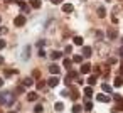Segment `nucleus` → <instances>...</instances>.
I'll use <instances>...</instances> for the list:
<instances>
[{
	"label": "nucleus",
	"instance_id": "obj_1",
	"mask_svg": "<svg viewBox=\"0 0 123 113\" xmlns=\"http://www.w3.org/2000/svg\"><path fill=\"white\" fill-rule=\"evenodd\" d=\"M14 101H15L14 93H10V91H2L0 93V103H2L4 106H12Z\"/></svg>",
	"mask_w": 123,
	"mask_h": 113
},
{
	"label": "nucleus",
	"instance_id": "obj_2",
	"mask_svg": "<svg viewBox=\"0 0 123 113\" xmlns=\"http://www.w3.org/2000/svg\"><path fill=\"white\" fill-rule=\"evenodd\" d=\"M106 36H108V39H110V41L116 39V37H118V29H116V27H110V29L106 31Z\"/></svg>",
	"mask_w": 123,
	"mask_h": 113
},
{
	"label": "nucleus",
	"instance_id": "obj_3",
	"mask_svg": "<svg viewBox=\"0 0 123 113\" xmlns=\"http://www.w3.org/2000/svg\"><path fill=\"white\" fill-rule=\"evenodd\" d=\"M57 84H59V78L56 74H52V78H49V81H47V86L49 88H56Z\"/></svg>",
	"mask_w": 123,
	"mask_h": 113
},
{
	"label": "nucleus",
	"instance_id": "obj_4",
	"mask_svg": "<svg viewBox=\"0 0 123 113\" xmlns=\"http://www.w3.org/2000/svg\"><path fill=\"white\" fill-rule=\"evenodd\" d=\"M14 24H15L17 27H22V25H25V17H24V15H17V17L14 19Z\"/></svg>",
	"mask_w": 123,
	"mask_h": 113
},
{
	"label": "nucleus",
	"instance_id": "obj_5",
	"mask_svg": "<svg viewBox=\"0 0 123 113\" xmlns=\"http://www.w3.org/2000/svg\"><path fill=\"white\" fill-rule=\"evenodd\" d=\"M91 54H93V49H91L89 46H84V47H83V56H84V57H91Z\"/></svg>",
	"mask_w": 123,
	"mask_h": 113
},
{
	"label": "nucleus",
	"instance_id": "obj_6",
	"mask_svg": "<svg viewBox=\"0 0 123 113\" xmlns=\"http://www.w3.org/2000/svg\"><path fill=\"white\" fill-rule=\"evenodd\" d=\"M81 73H83V74H88V73H91V64H88V63L81 64Z\"/></svg>",
	"mask_w": 123,
	"mask_h": 113
},
{
	"label": "nucleus",
	"instance_id": "obj_7",
	"mask_svg": "<svg viewBox=\"0 0 123 113\" xmlns=\"http://www.w3.org/2000/svg\"><path fill=\"white\" fill-rule=\"evenodd\" d=\"M49 71H51V74H56V76H57L59 71H61V68H59L57 64H51V66H49Z\"/></svg>",
	"mask_w": 123,
	"mask_h": 113
},
{
	"label": "nucleus",
	"instance_id": "obj_8",
	"mask_svg": "<svg viewBox=\"0 0 123 113\" xmlns=\"http://www.w3.org/2000/svg\"><path fill=\"white\" fill-rule=\"evenodd\" d=\"M73 10H74V7H73L71 4H64V5H62V12H64V14H71Z\"/></svg>",
	"mask_w": 123,
	"mask_h": 113
},
{
	"label": "nucleus",
	"instance_id": "obj_9",
	"mask_svg": "<svg viewBox=\"0 0 123 113\" xmlns=\"http://www.w3.org/2000/svg\"><path fill=\"white\" fill-rule=\"evenodd\" d=\"M61 57H62V52H57V51L51 52V59H52V61H57V59H61Z\"/></svg>",
	"mask_w": 123,
	"mask_h": 113
},
{
	"label": "nucleus",
	"instance_id": "obj_10",
	"mask_svg": "<svg viewBox=\"0 0 123 113\" xmlns=\"http://www.w3.org/2000/svg\"><path fill=\"white\" fill-rule=\"evenodd\" d=\"M96 100L101 101V103H106V101H110V96H106V94H96Z\"/></svg>",
	"mask_w": 123,
	"mask_h": 113
},
{
	"label": "nucleus",
	"instance_id": "obj_11",
	"mask_svg": "<svg viewBox=\"0 0 123 113\" xmlns=\"http://www.w3.org/2000/svg\"><path fill=\"white\" fill-rule=\"evenodd\" d=\"M101 88H103V91H105V93H108V94H110V93H113V88H111L108 83H103V86H101Z\"/></svg>",
	"mask_w": 123,
	"mask_h": 113
},
{
	"label": "nucleus",
	"instance_id": "obj_12",
	"mask_svg": "<svg viewBox=\"0 0 123 113\" xmlns=\"http://www.w3.org/2000/svg\"><path fill=\"white\" fill-rule=\"evenodd\" d=\"M84 96H86V98H91V96H93V88H91V86H86V88H84Z\"/></svg>",
	"mask_w": 123,
	"mask_h": 113
},
{
	"label": "nucleus",
	"instance_id": "obj_13",
	"mask_svg": "<svg viewBox=\"0 0 123 113\" xmlns=\"http://www.w3.org/2000/svg\"><path fill=\"white\" fill-rule=\"evenodd\" d=\"M29 4L32 9H39L41 7V0H29Z\"/></svg>",
	"mask_w": 123,
	"mask_h": 113
},
{
	"label": "nucleus",
	"instance_id": "obj_14",
	"mask_svg": "<svg viewBox=\"0 0 123 113\" xmlns=\"http://www.w3.org/2000/svg\"><path fill=\"white\" fill-rule=\"evenodd\" d=\"M29 56H31V47H29V46H25V47H24V54H22V59H27Z\"/></svg>",
	"mask_w": 123,
	"mask_h": 113
},
{
	"label": "nucleus",
	"instance_id": "obj_15",
	"mask_svg": "<svg viewBox=\"0 0 123 113\" xmlns=\"http://www.w3.org/2000/svg\"><path fill=\"white\" fill-rule=\"evenodd\" d=\"M32 84H34V79L32 78H25L22 81V86H32Z\"/></svg>",
	"mask_w": 123,
	"mask_h": 113
},
{
	"label": "nucleus",
	"instance_id": "obj_16",
	"mask_svg": "<svg viewBox=\"0 0 123 113\" xmlns=\"http://www.w3.org/2000/svg\"><path fill=\"white\" fill-rule=\"evenodd\" d=\"M98 17H99V19L106 17V10H105V7H99V9H98Z\"/></svg>",
	"mask_w": 123,
	"mask_h": 113
},
{
	"label": "nucleus",
	"instance_id": "obj_17",
	"mask_svg": "<svg viewBox=\"0 0 123 113\" xmlns=\"http://www.w3.org/2000/svg\"><path fill=\"white\" fill-rule=\"evenodd\" d=\"M73 63H78V64H81V63H83V56H81V54H76V56H73Z\"/></svg>",
	"mask_w": 123,
	"mask_h": 113
},
{
	"label": "nucleus",
	"instance_id": "obj_18",
	"mask_svg": "<svg viewBox=\"0 0 123 113\" xmlns=\"http://www.w3.org/2000/svg\"><path fill=\"white\" fill-rule=\"evenodd\" d=\"M37 98H39L37 93H29V94H27V100H29V101H36Z\"/></svg>",
	"mask_w": 123,
	"mask_h": 113
},
{
	"label": "nucleus",
	"instance_id": "obj_19",
	"mask_svg": "<svg viewBox=\"0 0 123 113\" xmlns=\"http://www.w3.org/2000/svg\"><path fill=\"white\" fill-rule=\"evenodd\" d=\"M62 64L68 68V69H71V64H73V59H68V57H64V61H62Z\"/></svg>",
	"mask_w": 123,
	"mask_h": 113
},
{
	"label": "nucleus",
	"instance_id": "obj_20",
	"mask_svg": "<svg viewBox=\"0 0 123 113\" xmlns=\"http://www.w3.org/2000/svg\"><path fill=\"white\" fill-rule=\"evenodd\" d=\"M113 84H115V88H120V86L123 84V79H121V78H115V81H113Z\"/></svg>",
	"mask_w": 123,
	"mask_h": 113
},
{
	"label": "nucleus",
	"instance_id": "obj_21",
	"mask_svg": "<svg viewBox=\"0 0 123 113\" xmlns=\"http://www.w3.org/2000/svg\"><path fill=\"white\" fill-rule=\"evenodd\" d=\"M69 96H71V100H74V101H76V100H78V98H79V91H76V89H73V91H71V94H69Z\"/></svg>",
	"mask_w": 123,
	"mask_h": 113
},
{
	"label": "nucleus",
	"instance_id": "obj_22",
	"mask_svg": "<svg viewBox=\"0 0 123 113\" xmlns=\"http://www.w3.org/2000/svg\"><path fill=\"white\" fill-rule=\"evenodd\" d=\"M83 108H84V110H86V111H91V110H93V103H91V101H86V103H84V106H83Z\"/></svg>",
	"mask_w": 123,
	"mask_h": 113
},
{
	"label": "nucleus",
	"instance_id": "obj_23",
	"mask_svg": "<svg viewBox=\"0 0 123 113\" xmlns=\"http://www.w3.org/2000/svg\"><path fill=\"white\" fill-rule=\"evenodd\" d=\"M81 111H83V106L81 105H74L73 106V113H81Z\"/></svg>",
	"mask_w": 123,
	"mask_h": 113
},
{
	"label": "nucleus",
	"instance_id": "obj_24",
	"mask_svg": "<svg viewBox=\"0 0 123 113\" xmlns=\"http://www.w3.org/2000/svg\"><path fill=\"white\" fill-rule=\"evenodd\" d=\"M74 44H76V46H83V37L76 36V37H74Z\"/></svg>",
	"mask_w": 123,
	"mask_h": 113
},
{
	"label": "nucleus",
	"instance_id": "obj_25",
	"mask_svg": "<svg viewBox=\"0 0 123 113\" xmlns=\"http://www.w3.org/2000/svg\"><path fill=\"white\" fill-rule=\"evenodd\" d=\"M88 84H89V86L96 84V76H89V78H88Z\"/></svg>",
	"mask_w": 123,
	"mask_h": 113
},
{
	"label": "nucleus",
	"instance_id": "obj_26",
	"mask_svg": "<svg viewBox=\"0 0 123 113\" xmlns=\"http://www.w3.org/2000/svg\"><path fill=\"white\" fill-rule=\"evenodd\" d=\"M54 108H56V110H57V111H62V110H64V105H62V103H61V101H57V103H56V105H54Z\"/></svg>",
	"mask_w": 123,
	"mask_h": 113
},
{
	"label": "nucleus",
	"instance_id": "obj_27",
	"mask_svg": "<svg viewBox=\"0 0 123 113\" xmlns=\"http://www.w3.org/2000/svg\"><path fill=\"white\" fill-rule=\"evenodd\" d=\"M19 7H20L22 10H27V4H25V2H22V0L19 2Z\"/></svg>",
	"mask_w": 123,
	"mask_h": 113
},
{
	"label": "nucleus",
	"instance_id": "obj_28",
	"mask_svg": "<svg viewBox=\"0 0 123 113\" xmlns=\"http://www.w3.org/2000/svg\"><path fill=\"white\" fill-rule=\"evenodd\" d=\"M64 52H66V54H71V52H73V46H66V47H64Z\"/></svg>",
	"mask_w": 123,
	"mask_h": 113
},
{
	"label": "nucleus",
	"instance_id": "obj_29",
	"mask_svg": "<svg viewBox=\"0 0 123 113\" xmlns=\"http://www.w3.org/2000/svg\"><path fill=\"white\" fill-rule=\"evenodd\" d=\"M96 39H98V41L103 39V32H101V31H96Z\"/></svg>",
	"mask_w": 123,
	"mask_h": 113
},
{
	"label": "nucleus",
	"instance_id": "obj_30",
	"mask_svg": "<svg viewBox=\"0 0 123 113\" xmlns=\"http://www.w3.org/2000/svg\"><path fill=\"white\" fill-rule=\"evenodd\" d=\"M9 31H7V27H0V36H5Z\"/></svg>",
	"mask_w": 123,
	"mask_h": 113
},
{
	"label": "nucleus",
	"instance_id": "obj_31",
	"mask_svg": "<svg viewBox=\"0 0 123 113\" xmlns=\"http://www.w3.org/2000/svg\"><path fill=\"white\" fill-rule=\"evenodd\" d=\"M5 46H7V44H5V41H4V39H0V49H4Z\"/></svg>",
	"mask_w": 123,
	"mask_h": 113
},
{
	"label": "nucleus",
	"instance_id": "obj_32",
	"mask_svg": "<svg viewBox=\"0 0 123 113\" xmlns=\"http://www.w3.org/2000/svg\"><path fill=\"white\" fill-rule=\"evenodd\" d=\"M39 56L44 57V56H46V51H44V49H39Z\"/></svg>",
	"mask_w": 123,
	"mask_h": 113
},
{
	"label": "nucleus",
	"instance_id": "obj_33",
	"mask_svg": "<svg viewBox=\"0 0 123 113\" xmlns=\"http://www.w3.org/2000/svg\"><path fill=\"white\" fill-rule=\"evenodd\" d=\"M14 73H15L14 69H7V71H5V74H7V76H10V74H14Z\"/></svg>",
	"mask_w": 123,
	"mask_h": 113
},
{
	"label": "nucleus",
	"instance_id": "obj_34",
	"mask_svg": "<svg viewBox=\"0 0 123 113\" xmlns=\"http://www.w3.org/2000/svg\"><path fill=\"white\" fill-rule=\"evenodd\" d=\"M113 98H115V101H121V96L120 94H113Z\"/></svg>",
	"mask_w": 123,
	"mask_h": 113
},
{
	"label": "nucleus",
	"instance_id": "obj_35",
	"mask_svg": "<svg viewBox=\"0 0 123 113\" xmlns=\"http://www.w3.org/2000/svg\"><path fill=\"white\" fill-rule=\"evenodd\" d=\"M34 111H36V113H41V111H42V106H41V105H39V106H36V110H34Z\"/></svg>",
	"mask_w": 123,
	"mask_h": 113
},
{
	"label": "nucleus",
	"instance_id": "obj_36",
	"mask_svg": "<svg viewBox=\"0 0 123 113\" xmlns=\"http://www.w3.org/2000/svg\"><path fill=\"white\" fill-rule=\"evenodd\" d=\"M51 2H52L54 5H59V4H62V0H51Z\"/></svg>",
	"mask_w": 123,
	"mask_h": 113
},
{
	"label": "nucleus",
	"instance_id": "obj_37",
	"mask_svg": "<svg viewBox=\"0 0 123 113\" xmlns=\"http://www.w3.org/2000/svg\"><path fill=\"white\" fill-rule=\"evenodd\" d=\"M37 88H39V89H42V88H44V83H42V81H39V83H37Z\"/></svg>",
	"mask_w": 123,
	"mask_h": 113
},
{
	"label": "nucleus",
	"instance_id": "obj_38",
	"mask_svg": "<svg viewBox=\"0 0 123 113\" xmlns=\"http://www.w3.org/2000/svg\"><path fill=\"white\" fill-rule=\"evenodd\" d=\"M116 63V57H110V64H115Z\"/></svg>",
	"mask_w": 123,
	"mask_h": 113
},
{
	"label": "nucleus",
	"instance_id": "obj_39",
	"mask_svg": "<svg viewBox=\"0 0 123 113\" xmlns=\"http://www.w3.org/2000/svg\"><path fill=\"white\" fill-rule=\"evenodd\" d=\"M120 74H123V64L120 66Z\"/></svg>",
	"mask_w": 123,
	"mask_h": 113
},
{
	"label": "nucleus",
	"instance_id": "obj_40",
	"mask_svg": "<svg viewBox=\"0 0 123 113\" xmlns=\"http://www.w3.org/2000/svg\"><path fill=\"white\" fill-rule=\"evenodd\" d=\"M116 108H118V110H123V101H121V105H120V106H116Z\"/></svg>",
	"mask_w": 123,
	"mask_h": 113
},
{
	"label": "nucleus",
	"instance_id": "obj_41",
	"mask_svg": "<svg viewBox=\"0 0 123 113\" xmlns=\"http://www.w3.org/2000/svg\"><path fill=\"white\" fill-rule=\"evenodd\" d=\"M2 86H4V79H2V78H0V88H2Z\"/></svg>",
	"mask_w": 123,
	"mask_h": 113
},
{
	"label": "nucleus",
	"instance_id": "obj_42",
	"mask_svg": "<svg viewBox=\"0 0 123 113\" xmlns=\"http://www.w3.org/2000/svg\"><path fill=\"white\" fill-rule=\"evenodd\" d=\"M7 2H9V4H14V2H17V0H7Z\"/></svg>",
	"mask_w": 123,
	"mask_h": 113
},
{
	"label": "nucleus",
	"instance_id": "obj_43",
	"mask_svg": "<svg viewBox=\"0 0 123 113\" xmlns=\"http://www.w3.org/2000/svg\"><path fill=\"white\" fill-rule=\"evenodd\" d=\"M0 64H4V57L2 56H0Z\"/></svg>",
	"mask_w": 123,
	"mask_h": 113
},
{
	"label": "nucleus",
	"instance_id": "obj_44",
	"mask_svg": "<svg viewBox=\"0 0 123 113\" xmlns=\"http://www.w3.org/2000/svg\"><path fill=\"white\" fill-rule=\"evenodd\" d=\"M9 113H17V111H9Z\"/></svg>",
	"mask_w": 123,
	"mask_h": 113
},
{
	"label": "nucleus",
	"instance_id": "obj_45",
	"mask_svg": "<svg viewBox=\"0 0 123 113\" xmlns=\"http://www.w3.org/2000/svg\"><path fill=\"white\" fill-rule=\"evenodd\" d=\"M0 22H2V17H0Z\"/></svg>",
	"mask_w": 123,
	"mask_h": 113
}]
</instances>
